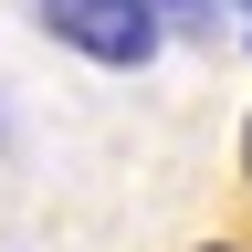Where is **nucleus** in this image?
<instances>
[{
  "instance_id": "obj_1",
  "label": "nucleus",
  "mask_w": 252,
  "mask_h": 252,
  "mask_svg": "<svg viewBox=\"0 0 252 252\" xmlns=\"http://www.w3.org/2000/svg\"><path fill=\"white\" fill-rule=\"evenodd\" d=\"M32 21H42L63 53L105 63V74H137V63H158V42H168L158 0H32Z\"/></svg>"
},
{
  "instance_id": "obj_2",
  "label": "nucleus",
  "mask_w": 252,
  "mask_h": 252,
  "mask_svg": "<svg viewBox=\"0 0 252 252\" xmlns=\"http://www.w3.org/2000/svg\"><path fill=\"white\" fill-rule=\"evenodd\" d=\"M242 179H252V116H242Z\"/></svg>"
},
{
  "instance_id": "obj_3",
  "label": "nucleus",
  "mask_w": 252,
  "mask_h": 252,
  "mask_svg": "<svg viewBox=\"0 0 252 252\" xmlns=\"http://www.w3.org/2000/svg\"><path fill=\"white\" fill-rule=\"evenodd\" d=\"M200 252H242V242H200Z\"/></svg>"
}]
</instances>
